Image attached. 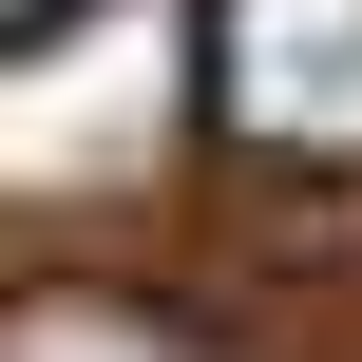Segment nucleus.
Returning <instances> with one entry per match:
<instances>
[{"mask_svg":"<svg viewBox=\"0 0 362 362\" xmlns=\"http://www.w3.org/2000/svg\"><path fill=\"white\" fill-rule=\"evenodd\" d=\"M0 362H229L153 286H0Z\"/></svg>","mask_w":362,"mask_h":362,"instance_id":"7ed1b4c3","label":"nucleus"},{"mask_svg":"<svg viewBox=\"0 0 362 362\" xmlns=\"http://www.w3.org/2000/svg\"><path fill=\"white\" fill-rule=\"evenodd\" d=\"M19 19H38V0H0V38H19Z\"/></svg>","mask_w":362,"mask_h":362,"instance_id":"20e7f679","label":"nucleus"},{"mask_svg":"<svg viewBox=\"0 0 362 362\" xmlns=\"http://www.w3.org/2000/svg\"><path fill=\"white\" fill-rule=\"evenodd\" d=\"M191 95L267 172H362V0H210Z\"/></svg>","mask_w":362,"mask_h":362,"instance_id":"f03ea898","label":"nucleus"},{"mask_svg":"<svg viewBox=\"0 0 362 362\" xmlns=\"http://www.w3.org/2000/svg\"><path fill=\"white\" fill-rule=\"evenodd\" d=\"M172 95H191V0H38L0 38V191H38V210L153 191Z\"/></svg>","mask_w":362,"mask_h":362,"instance_id":"f257e3e1","label":"nucleus"}]
</instances>
